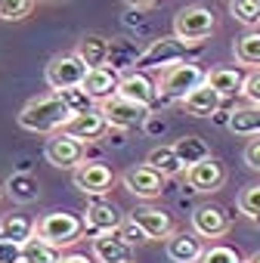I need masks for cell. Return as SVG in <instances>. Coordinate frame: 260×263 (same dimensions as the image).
I'll use <instances>...</instances> for the list:
<instances>
[{
    "label": "cell",
    "mask_w": 260,
    "mask_h": 263,
    "mask_svg": "<svg viewBox=\"0 0 260 263\" xmlns=\"http://www.w3.org/2000/svg\"><path fill=\"white\" fill-rule=\"evenodd\" d=\"M238 211H242L245 217H251V220L260 217V183L242 189V195H238Z\"/></svg>",
    "instance_id": "33"
},
{
    "label": "cell",
    "mask_w": 260,
    "mask_h": 263,
    "mask_svg": "<svg viewBox=\"0 0 260 263\" xmlns=\"http://www.w3.org/2000/svg\"><path fill=\"white\" fill-rule=\"evenodd\" d=\"M121 183H124V189H127L130 195H137V198H143V201H152V198H158V195L164 192V177H161L155 167H149V164L130 167V171L121 177Z\"/></svg>",
    "instance_id": "10"
},
{
    "label": "cell",
    "mask_w": 260,
    "mask_h": 263,
    "mask_svg": "<svg viewBox=\"0 0 260 263\" xmlns=\"http://www.w3.org/2000/svg\"><path fill=\"white\" fill-rule=\"evenodd\" d=\"M226 127L235 137H260V105H245V108H232L226 118Z\"/></svg>",
    "instance_id": "21"
},
{
    "label": "cell",
    "mask_w": 260,
    "mask_h": 263,
    "mask_svg": "<svg viewBox=\"0 0 260 263\" xmlns=\"http://www.w3.org/2000/svg\"><path fill=\"white\" fill-rule=\"evenodd\" d=\"M71 180H75V186H78L84 195H93V198L105 195V192L112 189V183H115L112 167L102 164V161H81V164L71 171Z\"/></svg>",
    "instance_id": "8"
},
{
    "label": "cell",
    "mask_w": 260,
    "mask_h": 263,
    "mask_svg": "<svg viewBox=\"0 0 260 263\" xmlns=\"http://www.w3.org/2000/svg\"><path fill=\"white\" fill-rule=\"evenodd\" d=\"M192 229H195V235H201V238H220V235H226V229H229V217H226V211L217 208V204H201V208H195V214H192Z\"/></svg>",
    "instance_id": "15"
},
{
    "label": "cell",
    "mask_w": 260,
    "mask_h": 263,
    "mask_svg": "<svg viewBox=\"0 0 260 263\" xmlns=\"http://www.w3.org/2000/svg\"><path fill=\"white\" fill-rule=\"evenodd\" d=\"M198 263H242L238 251L229 248V245H211L208 251H201Z\"/></svg>",
    "instance_id": "34"
},
{
    "label": "cell",
    "mask_w": 260,
    "mask_h": 263,
    "mask_svg": "<svg viewBox=\"0 0 260 263\" xmlns=\"http://www.w3.org/2000/svg\"><path fill=\"white\" fill-rule=\"evenodd\" d=\"M99 111L108 121V127L115 130H130V127H140L149 115V105H140L134 99H124L121 93H112L105 99H99Z\"/></svg>",
    "instance_id": "6"
},
{
    "label": "cell",
    "mask_w": 260,
    "mask_h": 263,
    "mask_svg": "<svg viewBox=\"0 0 260 263\" xmlns=\"http://www.w3.org/2000/svg\"><path fill=\"white\" fill-rule=\"evenodd\" d=\"M118 81H121V74H118L112 65H99V68H87L81 87H84V93H87L93 102H99V99L118 93Z\"/></svg>",
    "instance_id": "17"
},
{
    "label": "cell",
    "mask_w": 260,
    "mask_h": 263,
    "mask_svg": "<svg viewBox=\"0 0 260 263\" xmlns=\"http://www.w3.org/2000/svg\"><path fill=\"white\" fill-rule=\"evenodd\" d=\"M189 47H192V44L180 41L177 34L158 37V41H152L143 53H137L134 65H137V71H164L168 65L186 62V59H189Z\"/></svg>",
    "instance_id": "2"
},
{
    "label": "cell",
    "mask_w": 260,
    "mask_h": 263,
    "mask_svg": "<svg viewBox=\"0 0 260 263\" xmlns=\"http://www.w3.org/2000/svg\"><path fill=\"white\" fill-rule=\"evenodd\" d=\"M205 81L226 99V96H235V93H242V84H245V74L238 71V68H214V71H208L205 74Z\"/></svg>",
    "instance_id": "24"
},
{
    "label": "cell",
    "mask_w": 260,
    "mask_h": 263,
    "mask_svg": "<svg viewBox=\"0 0 260 263\" xmlns=\"http://www.w3.org/2000/svg\"><path fill=\"white\" fill-rule=\"evenodd\" d=\"M34 235H41L44 241H50L53 248H68L75 241H81L84 235V220L78 214H65V211H56V214H47L34 223Z\"/></svg>",
    "instance_id": "4"
},
{
    "label": "cell",
    "mask_w": 260,
    "mask_h": 263,
    "mask_svg": "<svg viewBox=\"0 0 260 263\" xmlns=\"http://www.w3.org/2000/svg\"><path fill=\"white\" fill-rule=\"evenodd\" d=\"M19 257L22 263H59V248H53L41 235H28L19 245Z\"/></svg>",
    "instance_id": "23"
},
{
    "label": "cell",
    "mask_w": 260,
    "mask_h": 263,
    "mask_svg": "<svg viewBox=\"0 0 260 263\" xmlns=\"http://www.w3.org/2000/svg\"><path fill=\"white\" fill-rule=\"evenodd\" d=\"M242 96H245L251 105H260V68H257L254 74L245 78V84H242Z\"/></svg>",
    "instance_id": "37"
},
{
    "label": "cell",
    "mask_w": 260,
    "mask_h": 263,
    "mask_svg": "<svg viewBox=\"0 0 260 263\" xmlns=\"http://www.w3.org/2000/svg\"><path fill=\"white\" fill-rule=\"evenodd\" d=\"M84 74H87V65L81 62L78 53L56 56V59H50V65H47V84H50V90H56V93L65 90V87H81Z\"/></svg>",
    "instance_id": "7"
},
{
    "label": "cell",
    "mask_w": 260,
    "mask_h": 263,
    "mask_svg": "<svg viewBox=\"0 0 260 263\" xmlns=\"http://www.w3.org/2000/svg\"><path fill=\"white\" fill-rule=\"evenodd\" d=\"M134 59H137V50L130 47L127 41H108V65H112L115 71L134 65Z\"/></svg>",
    "instance_id": "31"
},
{
    "label": "cell",
    "mask_w": 260,
    "mask_h": 263,
    "mask_svg": "<svg viewBox=\"0 0 260 263\" xmlns=\"http://www.w3.org/2000/svg\"><path fill=\"white\" fill-rule=\"evenodd\" d=\"M217 28V19L208 7L201 4H192V7H183L177 16H174V34L186 44H201L205 37H211V31Z\"/></svg>",
    "instance_id": "5"
},
{
    "label": "cell",
    "mask_w": 260,
    "mask_h": 263,
    "mask_svg": "<svg viewBox=\"0 0 260 263\" xmlns=\"http://www.w3.org/2000/svg\"><path fill=\"white\" fill-rule=\"evenodd\" d=\"M183 174H186L189 189H195V192H214V189H220L223 180H226V171H223V164H220L214 155L201 158L198 164H189Z\"/></svg>",
    "instance_id": "12"
},
{
    "label": "cell",
    "mask_w": 260,
    "mask_h": 263,
    "mask_svg": "<svg viewBox=\"0 0 260 263\" xmlns=\"http://www.w3.org/2000/svg\"><path fill=\"white\" fill-rule=\"evenodd\" d=\"M71 111L68 105L62 102L59 93H50V96H38L31 99L22 111H19V127L31 130V134H56L68 124Z\"/></svg>",
    "instance_id": "1"
},
{
    "label": "cell",
    "mask_w": 260,
    "mask_h": 263,
    "mask_svg": "<svg viewBox=\"0 0 260 263\" xmlns=\"http://www.w3.org/2000/svg\"><path fill=\"white\" fill-rule=\"evenodd\" d=\"M171 149L177 152V158H180V164H183V167L198 164L201 158H208V155H211V149H208V143H205L201 137H180Z\"/></svg>",
    "instance_id": "26"
},
{
    "label": "cell",
    "mask_w": 260,
    "mask_h": 263,
    "mask_svg": "<svg viewBox=\"0 0 260 263\" xmlns=\"http://www.w3.org/2000/svg\"><path fill=\"white\" fill-rule=\"evenodd\" d=\"M59 263H93L87 254H59Z\"/></svg>",
    "instance_id": "39"
},
{
    "label": "cell",
    "mask_w": 260,
    "mask_h": 263,
    "mask_svg": "<svg viewBox=\"0 0 260 263\" xmlns=\"http://www.w3.org/2000/svg\"><path fill=\"white\" fill-rule=\"evenodd\" d=\"M7 192H10V198L13 201H19V204H28V201H38V195H41V186H38V180L31 177V174H13L10 180H7V186H4Z\"/></svg>",
    "instance_id": "27"
},
{
    "label": "cell",
    "mask_w": 260,
    "mask_h": 263,
    "mask_svg": "<svg viewBox=\"0 0 260 263\" xmlns=\"http://www.w3.org/2000/svg\"><path fill=\"white\" fill-rule=\"evenodd\" d=\"M47 161L53 167H62V171H75L81 161H84V143L68 137L65 130H56V134L47 140Z\"/></svg>",
    "instance_id": "9"
},
{
    "label": "cell",
    "mask_w": 260,
    "mask_h": 263,
    "mask_svg": "<svg viewBox=\"0 0 260 263\" xmlns=\"http://www.w3.org/2000/svg\"><path fill=\"white\" fill-rule=\"evenodd\" d=\"M146 164L149 167H155L161 177H177V174H183L186 167L180 164V158H177V152L171 149V146H158V149H152L149 155H146Z\"/></svg>",
    "instance_id": "28"
},
{
    "label": "cell",
    "mask_w": 260,
    "mask_h": 263,
    "mask_svg": "<svg viewBox=\"0 0 260 263\" xmlns=\"http://www.w3.org/2000/svg\"><path fill=\"white\" fill-rule=\"evenodd\" d=\"M62 130H65L68 137H75V140H81V143L87 146V143H96V140H102V137L108 134V121L102 118L99 108H87V111L71 115Z\"/></svg>",
    "instance_id": "11"
},
{
    "label": "cell",
    "mask_w": 260,
    "mask_h": 263,
    "mask_svg": "<svg viewBox=\"0 0 260 263\" xmlns=\"http://www.w3.org/2000/svg\"><path fill=\"white\" fill-rule=\"evenodd\" d=\"M115 232H118V235H121V238H124L130 248H134V245H143V241H149V238H146V232H143V229H140L134 220H127V223L121 220V226H118Z\"/></svg>",
    "instance_id": "36"
},
{
    "label": "cell",
    "mask_w": 260,
    "mask_h": 263,
    "mask_svg": "<svg viewBox=\"0 0 260 263\" xmlns=\"http://www.w3.org/2000/svg\"><path fill=\"white\" fill-rule=\"evenodd\" d=\"M245 164H248L251 171H260V137L245 146Z\"/></svg>",
    "instance_id": "38"
},
{
    "label": "cell",
    "mask_w": 260,
    "mask_h": 263,
    "mask_svg": "<svg viewBox=\"0 0 260 263\" xmlns=\"http://www.w3.org/2000/svg\"><path fill=\"white\" fill-rule=\"evenodd\" d=\"M53 93H56V90H53ZM59 96H62V102L68 105V111H71V115L93 108V99L84 93V87H65V90H59Z\"/></svg>",
    "instance_id": "32"
},
{
    "label": "cell",
    "mask_w": 260,
    "mask_h": 263,
    "mask_svg": "<svg viewBox=\"0 0 260 263\" xmlns=\"http://www.w3.org/2000/svg\"><path fill=\"white\" fill-rule=\"evenodd\" d=\"M0 198H4V189H0Z\"/></svg>",
    "instance_id": "42"
},
{
    "label": "cell",
    "mask_w": 260,
    "mask_h": 263,
    "mask_svg": "<svg viewBox=\"0 0 260 263\" xmlns=\"http://www.w3.org/2000/svg\"><path fill=\"white\" fill-rule=\"evenodd\" d=\"M235 59L242 65L260 68V28H251L235 41Z\"/></svg>",
    "instance_id": "29"
},
{
    "label": "cell",
    "mask_w": 260,
    "mask_h": 263,
    "mask_svg": "<svg viewBox=\"0 0 260 263\" xmlns=\"http://www.w3.org/2000/svg\"><path fill=\"white\" fill-rule=\"evenodd\" d=\"M245 263H260V251H257V254H251V257H248Z\"/></svg>",
    "instance_id": "41"
},
{
    "label": "cell",
    "mask_w": 260,
    "mask_h": 263,
    "mask_svg": "<svg viewBox=\"0 0 260 263\" xmlns=\"http://www.w3.org/2000/svg\"><path fill=\"white\" fill-rule=\"evenodd\" d=\"M130 7H137V10H146V7H155L158 0H127Z\"/></svg>",
    "instance_id": "40"
},
{
    "label": "cell",
    "mask_w": 260,
    "mask_h": 263,
    "mask_svg": "<svg viewBox=\"0 0 260 263\" xmlns=\"http://www.w3.org/2000/svg\"><path fill=\"white\" fill-rule=\"evenodd\" d=\"M130 220H134L149 241H161L174 232V220L161 211V208H137L134 214H130Z\"/></svg>",
    "instance_id": "16"
},
{
    "label": "cell",
    "mask_w": 260,
    "mask_h": 263,
    "mask_svg": "<svg viewBox=\"0 0 260 263\" xmlns=\"http://www.w3.org/2000/svg\"><path fill=\"white\" fill-rule=\"evenodd\" d=\"M93 260H99V263H130L134 260V248L118 232H96L93 235Z\"/></svg>",
    "instance_id": "14"
},
{
    "label": "cell",
    "mask_w": 260,
    "mask_h": 263,
    "mask_svg": "<svg viewBox=\"0 0 260 263\" xmlns=\"http://www.w3.org/2000/svg\"><path fill=\"white\" fill-rule=\"evenodd\" d=\"M34 0H0V19L4 22H19L31 13Z\"/></svg>",
    "instance_id": "35"
},
{
    "label": "cell",
    "mask_w": 260,
    "mask_h": 263,
    "mask_svg": "<svg viewBox=\"0 0 260 263\" xmlns=\"http://www.w3.org/2000/svg\"><path fill=\"white\" fill-rule=\"evenodd\" d=\"M229 13L245 28H260V0H229Z\"/></svg>",
    "instance_id": "30"
},
{
    "label": "cell",
    "mask_w": 260,
    "mask_h": 263,
    "mask_svg": "<svg viewBox=\"0 0 260 263\" xmlns=\"http://www.w3.org/2000/svg\"><path fill=\"white\" fill-rule=\"evenodd\" d=\"M121 226V214L105 204V201H93L87 204V217H84V232L96 235V232H115Z\"/></svg>",
    "instance_id": "19"
},
{
    "label": "cell",
    "mask_w": 260,
    "mask_h": 263,
    "mask_svg": "<svg viewBox=\"0 0 260 263\" xmlns=\"http://www.w3.org/2000/svg\"><path fill=\"white\" fill-rule=\"evenodd\" d=\"M201 238H195L192 232H171L168 235V257L174 263H198L201 257Z\"/></svg>",
    "instance_id": "20"
},
{
    "label": "cell",
    "mask_w": 260,
    "mask_h": 263,
    "mask_svg": "<svg viewBox=\"0 0 260 263\" xmlns=\"http://www.w3.org/2000/svg\"><path fill=\"white\" fill-rule=\"evenodd\" d=\"M118 93H121L124 99L140 102V105H152V102L158 99L155 84L149 81V74H146V71H130V74H124V78L118 81Z\"/></svg>",
    "instance_id": "18"
},
{
    "label": "cell",
    "mask_w": 260,
    "mask_h": 263,
    "mask_svg": "<svg viewBox=\"0 0 260 263\" xmlns=\"http://www.w3.org/2000/svg\"><path fill=\"white\" fill-rule=\"evenodd\" d=\"M180 105H183L189 115H195V118H214V115L220 111V105H223V96H220L208 81H201L198 87H192V90L180 99Z\"/></svg>",
    "instance_id": "13"
},
{
    "label": "cell",
    "mask_w": 260,
    "mask_h": 263,
    "mask_svg": "<svg viewBox=\"0 0 260 263\" xmlns=\"http://www.w3.org/2000/svg\"><path fill=\"white\" fill-rule=\"evenodd\" d=\"M205 81V68L195 65V62H177V65H168L155 84V93L161 102H174V99H183L192 87H198Z\"/></svg>",
    "instance_id": "3"
},
{
    "label": "cell",
    "mask_w": 260,
    "mask_h": 263,
    "mask_svg": "<svg viewBox=\"0 0 260 263\" xmlns=\"http://www.w3.org/2000/svg\"><path fill=\"white\" fill-rule=\"evenodd\" d=\"M75 53L81 56V62H84L87 68L108 65V41H105L102 34H84V37L78 41V50H75Z\"/></svg>",
    "instance_id": "22"
},
{
    "label": "cell",
    "mask_w": 260,
    "mask_h": 263,
    "mask_svg": "<svg viewBox=\"0 0 260 263\" xmlns=\"http://www.w3.org/2000/svg\"><path fill=\"white\" fill-rule=\"evenodd\" d=\"M28 235H34V223L22 214H7L0 220V238L10 241V245H22Z\"/></svg>",
    "instance_id": "25"
}]
</instances>
